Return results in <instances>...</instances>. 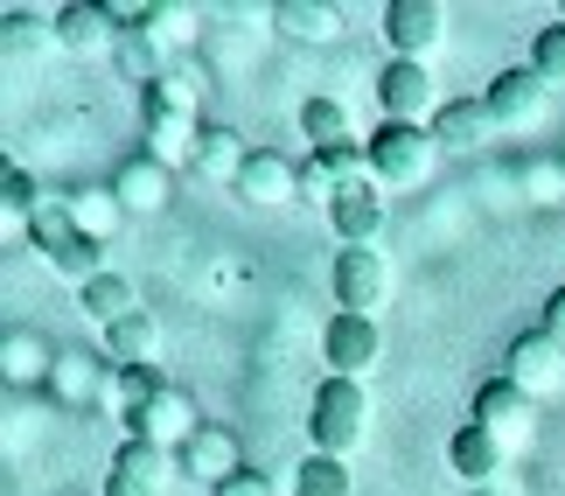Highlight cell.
<instances>
[{"instance_id":"obj_3","label":"cell","mask_w":565,"mask_h":496,"mask_svg":"<svg viewBox=\"0 0 565 496\" xmlns=\"http://www.w3.org/2000/svg\"><path fill=\"white\" fill-rule=\"evenodd\" d=\"M433 161H440L433 126H398V119H384L377 134H371V182H377V189H412V182H426Z\"/></svg>"},{"instance_id":"obj_16","label":"cell","mask_w":565,"mask_h":496,"mask_svg":"<svg viewBox=\"0 0 565 496\" xmlns=\"http://www.w3.org/2000/svg\"><path fill=\"white\" fill-rule=\"evenodd\" d=\"M503 462H510V447L489 434V426H461V434L447 441V468H454V483H468V489H482V483H495L503 476Z\"/></svg>"},{"instance_id":"obj_10","label":"cell","mask_w":565,"mask_h":496,"mask_svg":"<svg viewBox=\"0 0 565 496\" xmlns=\"http://www.w3.org/2000/svg\"><path fill=\"white\" fill-rule=\"evenodd\" d=\"M503 378L516 384V392H531V399H558V392H565V342L545 336V329L516 336V342H510Z\"/></svg>"},{"instance_id":"obj_33","label":"cell","mask_w":565,"mask_h":496,"mask_svg":"<svg viewBox=\"0 0 565 496\" xmlns=\"http://www.w3.org/2000/svg\"><path fill=\"white\" fill-rule=\"evenodd\" d=\"M531 71L545 77V84H565V21H558V29H537V42H531Z\"/></svg>"},{"instance_id":"obj_6","label":"cell","mask_w":565,"mask_h":496,"mask_svg":"<svg viewBox=\"0 0 565 496\" xmlns=\"http://www.w3.org/2000/svg\"><path fill=\"white\" fill-rule=\"evenodd\" d=\"M391 300V258L377 245H350L335 252V315H371Z\"/></svg>"},{"instance_id":"obj_39","label":"cell","mask_w":565,"mask_h":496,"mask_svg":"<svg viewBox=\"0 0 565 496\" xmlns=\"http://www.w3.org/2000/svg\"><path fill=\"white\" fill-rule=\"evenodd\" d=\"M558 21H565V8H558Z\"/></svg>"},{"instance_id":"obj_2","label":"cell","mask_w":565,"mask_h":496,"mask_svg":"<svg viewBox=\"0 0 565 496\" xmlns=\"http://www.w3.org/2000/svg\"><path fill=\"white\" fill-rule=\"evenodd\" d=\"M29 245L42 252V266H50L56 279H71V287H92V279L105 273L98 266V239H84L71 203H42V218L29 224Z\"/></svg>"},{"instance_id":"obj_30","label":"cell","mask_w":565,"mask_h":496,"mask_svg":"<svg viewBox=\"0 0 565 496\" xmlns=\"http://www.w3.org/2000/svg\"><path fill=\"white\" fill-rule=\"evenodd\" d=\"M140 113H182V119H195V77H182V71L154 77L140 92Z\"/></svg>"},{"instance_id":"obj_19","label":"cell","mask_w":565,"mask_h":496,"mask_svg":"<svg viewBox=\"0 0 565 496\" xmlns=\"http://www.w3.org/2000/svg\"><path fill=\"white\" fill-rule=\"evenodd\" d=\"M237 197L245 203H294L300 197V168L287 155H273V147H258L245 161V176H237Z\"/></svg>"},{"instance_id":"obj_1","label":"cell","mask_w":565,"mask_h":496,"mask_svg":"<svg viewBox=\"0 0 565 496\" xmlns=\"http://www.w3.org/2000/svg\"><path fill=\"white\" fill-rule=\"evenodd\" d=\"M363 434H371V392L356 378H321L315 405H308V455H335L350 462Z\"/></svg>"},{"instance_id":"obj_27","label":"cell","mask_w":565,"mask_h":496,"mask_svg":"<svg viewBox=\"0 0 565 496\" xmlns=\"http://www.w3.org/2000/svg\"><path fill=\"white\" fill-rule=\"evenodd\" d=\"M71 218H77V231H84V239H113V231L126 224V203L113 197V189H84V197H71Z\"/></svg>"},{"instance_id":"obj_36","label":"cell","mask_w":565,"mask_h":496,"mask_svg":"<svg viewBox=\"0 0 565 496\" xmlns=\"http://www.w3.org/2000/svg\"><path fill=\"white\" fill-rule=\"evenodd\" d=\"M531 197L537 203H565V168H531Z\"/></svg>"},{"instance_id":"obj_32","label":"cell","mask_w":565,"mask_h":496,"mask_svg":"<svg viewBox=\"0 0 565 496\" xmlns=\"http://www.w3.org/2000/svg\"><path fill=\"white\" fill-rule=\"evenodd\" d=\"M335 197H342V168L329 155H308V161H300V203H321V210H329Z\"/></svg>"},{"instance_id":"obj_28","label":"cell","mask_w":565,"mask_h":496,"mask_svg":"<svg viewBox=\"0 0 565 496\" xmlns=\"http://www.w3.org/2000/svg\"><path fill=\"white\" fill-rule=\"evenodd\" d=\"M294 496H356L350 462H335V455H308V462L294 468Z\"/></svg>"},{"instance_id":"obj_20","label":"cell","mask_w":565,"mask_h":496,"mask_svg":"<svg viewBox=\"0 0 565 496\" xmlns=\"http://www.w3.org/2000/svg\"><path fill=\"white\" fill-rule=\"evenodd\" d=\"M105 357L119 363V371H154V357H161V321L154 315H126L119 329H105Z\"/></svg>"},{"instance_id":"obj_4","label":"cell","mask_w":565,"mask_h":496,"mask_svg":"<svg viewBox=\"0 0 565 496\" xmlns=\"http://www.w3.org/2000/svg\"><path fill=\"white\" fill-rule=\"evenodd\" d=\"M195 434H203V420H195V399L182 392V384H168V378H161L154 399L126 405V441H154V447H168V455H182Z\"/></svg>"},{"instance_id":"obj_38","label":"cell","mask_w":565,"mask_h":496,"mask_svg":"<svg viewBox=\"0 0 565 496\" xmlns=\"http://www.w3.org/2000/svg\"><path fill=\"white\" fill-rule=\"evenodd\" d=\"M545 336H558V342H565V287L545 300Z\"/></svg>"},{"instance_id":"obj_25","label":"cell","mask_w":565,"mask_h":496,"mask_svg":"<svg viewBox=\"0 0 565 496\" xmlns=\"http://www.w3.org/2000/svg\"><path fill=\"white\" fill-rule=\"evenodd\" d=\"M273 29L294 35V42H335L342 14L329 8V0H279V8H273Z\"/></svg>"},{"instance_id":"obj_35","label":"cell","mask_w":565,"mask_h":496,"mask_svg":"<svg viewBox=\"0 0 565 496\" xmlns=\"http://www.w3.org/2000/svg\"><path fill=\"white\" fill-rule=\"evenodd\" d=\"M154 392H161L154 371H119V399H126V405H140V399H154Z\"/></svg>"},{"instance_id":"obj_7","label":"cell","mask_w":565,"mask_h":496,"mask_svg":"<svg viewBox=\"0 0 565 496\" xmlns=\"http://www.w3.org/2000/svg\"><path fill=\"white\" fill-rule=\"evenodd\" d=\"M384 42L398 63H433L447 42V8L440 0H391L384 8Z\"/></svg>"},{"instance_id":"obj_23","label":"cell","mask_w":565,"mask_h":496,"mask_svg":"<svg viewBox=\"0 0 565 496\" xmlns=\"http://www.w3.org/2000/svg\"><path fill=\"white\" fill-rule=\"evenodd\" d=\"M245 161H252V147H245V134L237 126H203V140H195V168H203L210 182H231L237 189V176H245Z\"/></svg>"},{"instance_id":"obj_17","label":"cell","mask_w":565,"mask_h":496,"mask_svg":"<svg viewBox=\"0 0 565 496\" xmlns=\"http://www.w3.org/2000/svg\"><path fill=\"white\" fill-rule=\"evenodd\" d=\"M56 42H63L71 56L119 50V8H92V0H71V8H56Z\"/></svg>"},{"instance_id":"obj_11","label":"cell","mask_w":565,"mask_h":496,"mask_svg":"<svg viewBox=\"0 0 565 496\" xmlns=\"http://www.w3.org/2000/svg\"><path fill=\"white\" fill-rule=\"evenodd\" d=\"M377 105H384V119H398V126H433V113H440V98H433V71H426V63H398V56H391L377 71Z\"/></svg>"},{"instance_id":"obj_8","label":"cell","mask_w":565,"mask_h":496,"mask_svg":"<svg viewBox=\"0 0 565 496\" xmlns=\"http://www.w3.org/2000/svg\"><path fill=\"white\" fill-rule=\"evenodd\" d=\"M468 420H475V426H489V434H495V441H503L510 455H516V447H524V441L537 434V399H531V392H516L510 378H489L482 392H475Z\"/></svg>"},{"instance_id":"obj_34","label":"cell","mask_w":565,"mask_h":496,"mask_svg":"<svg viewBox=\"0 0 565 496\" xmlns=\"http://www.w3.org/2000/svg\"><path fill=\"white\" fill-rule=\"evenodd\" d=\"M56 363H63V371H56V384H63V392H71V399L98 392V371H92V357H56Z\"/></svg>"},{"instance_id":"obj_5","label":"cell","mask_w":565,"mask_h":496,"mask_svg":"<svg viewBox=\"0 0 565 496\" xmlns=\"http://www.w3.org/2000/svg\"><path fill=\"white\" fill-rule=\"evenodd\" d=\"M482 105H489V119L503 126V134H531V126H545V113H552V84L537 77L531 63H516V71L489 77Z\"/></svg>"},{"instance_id":"obj_21","label":"cell","mask_w":565,"mask_h":496,"mask_svg":"<svg viewBox=\"0 0 565 496\" xmlns=\"http://www.w3.org/2000/svg\"><path fill=\"white\" fill-rule=\"evenodd\" d=\"M147 126V155L161 168H195V140H203V126L182 119V113H140Z\"/></svg>"},{"instance_id":"obj_37","label":"cell","mask_w":565,"mask_h":496,"mask_svg":"<svg viewBox=\"0 0 565 496\" xmlns=\"http://www.w3.org/2000/svg\"><path fill=\"white\" fill-rule=\"evenodd\" d=\"M216 496H273V483L258 476V468H245V476H231V483L216 489Z\"/></svg>"},{"instance_id":"obj_15","label":"cell","mask_w":565,"mask_h":496,"mask_svg":"<svg viewBox=\"0 0 565 496\" xmlns=\"http://www.w3.org/2000/svg\"><path fill=\"white\" fill-rule=\"evenodd\" d=\"M113 197L126 203V218H154V210H168V197H175V168H161L154 155H134L113 176Z\"/></svg>"},{"instance_id":"obj_29","label":"cell","mask_w":565,"mask_h":496,"mask_svg":"<svg viewBox=\"0 0 565 496\" xmlns=\"http://www.w3.org/2000/svg\"><path fill=\"white\" fill-rule=\"evenodd\" d=\"M0 210H8V224H21V231L42 218V182L29 168H8V176H0Z\"/></svg>"},{"instance_id":"obj_22","label":"cell","mask_w":565,"mask_h":496,"mask_svg":"<svg viewBox=\"0 0 565 496\" xmlns=\"http://www.w3.org/2000/svg\"><path fill=\"white\" fill-rule=\"evenodd\" d=\"M300 134L315 140V155H342V147H363L356 140V119L342 98H308L300 105Z\"/></svg>"},{"instance_id":"obj_18","label":"cell","mask_w":565,"mask_h":496,"mask_svg":"<svg viewBox=\"0 0 565 496\" xmlns=\"http://www.w3.org/2000/svg\"><path fill=\"white\" fill-rule=\"evenodd\" d=\"M495 134L489 105L482 98H440V113H433V140H440V155H475Z\"/></svg>"},{"instance_id":"obj_24","label":"cell","mask_w":565,"mask_h":496,"mask_svg":"<svg viewBox=\"0 0 565 496\" xmlns=\"http://www.w3.org/2000/svg\"><path fill=\"white\" fill-rule=\"evenodd\" d=\"M77 308L98 321V329H119L126 315H140V300H134V279L126 273H98L92 287H77Z\"/></svg>"},{"instance_id":"obj_31","label":"cell","mask_w":565,"mask_h":496,"mask_svg":"<svg viewBox=\"0 0 565 496\" xmlns=\"http://www.w3.org/2000/svg\"><path fill=\"white\" fill-rule=\"evenodd\" d=\"M8 378L14 384H29V378H56V357H50V342L42 336H8Z\"/></svg>"},{"instance_id":"obj_12","label":"cell","mask_w":565,"mask_h":496,"mask_svg":"<svg viewBox=\"0 0 565 496\" xmlns=\"http://www.w3.org/2000/svg\"><path fill=\"white\" fill-rule=\"evenodd\" d=\"M168 483H175V455L154 441H119L105 468V496H168Z\"/></svg>"},{"instance_id":"obj_13","label":"cell","mask_w":565,"mask_h":496,"mask_svg":"<svg viewBox=\"0 0 565 496\" xmlns=\"http://www.w3.org/2000/svg\"><path fill=\"white\" fill-rule=\"evenodd\" d=\"M175 462H182V476L210 483V489H224L231 476H245V447H237V434H231V426H210V420H203V434H195Z\"/></svg>"},{"instance_id":"obj_26","label":"cell","mask_w":565,"mask_h":496,"mask_svg":"<svg viewBox=\"0 0 565 496\" xmlns=\"http://www.w3.org/2000/svg\"><path fill=\"white\" fill-rule=\"evenodd\" d=\"M113 56H119V71L134 77L140 92H147L154 77H168V71H161V35L147 29V21H134V29H119V50H113Z\"/></svg>"},{"instance_id":"obj_9","label":"cell","mask_w":565,"mask_h":496,"mask_svg":"<svg viewBox=\"0 0 565 496\" xmlns=\"http://www.w3.org/2000/svg\"><path fill=\"white\" fill-rule=\"evenodd\" d=\"M321 357H329V378H356L363 384V371H377V357H384V329L371 315H329Z\"/></svg>"},{"instance_id":"obj_14","label":"cell","mask_w":565,"mask_h":496,"mask_svg":"<svg viewBox=\"0 0 565 496\" xmlns=\"http://www.w3.org/2000/svg\"><path fill=\"white\" fill-rule=\"evenodd\" d=\"M329 231L342 239V252H350V245H377L384 239V197H377V182H342V197L329 203Z\"/></svg>"}]
</instances>
